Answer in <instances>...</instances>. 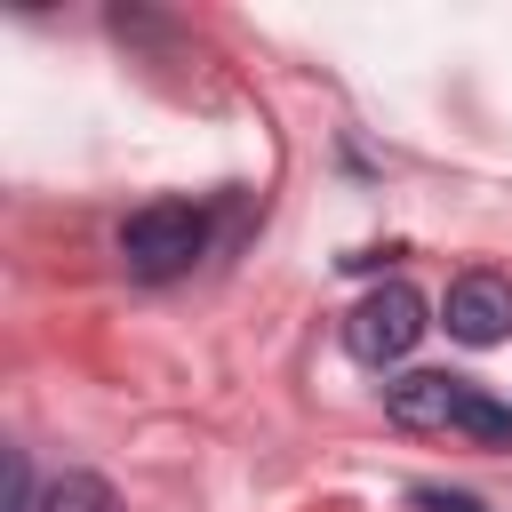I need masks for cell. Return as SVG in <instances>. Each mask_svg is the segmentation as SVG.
<instances>
[{
  "mask_svg": "<svg viewBox=\"0 0 512 512\" xmlns=\"http://www.w3.org/2000/svg\"><path fill=\"white\" fill-rule=\"evenodd\" d=\"M200 248H208V216L192 200H152L120 224V264L136 280H176V272H192Z\"/></svg>",
  "mask_w": 512,
  "mask_h": 512,
  "instance_id": "cell-1",
  "label": "cell"
},
{
  "mask_svg": "<svg viewBox=\"0 0 512 512\" xmlns=\"http://www.w3.org/2000/svg\"><path fill=\"white\" fill-rule=\"evenodd\" d=\"M424 328H432V320H424V296H416L408 280H376V288L344 312V344H352V360H368V368L408 360Z\"/></svg>",
  "mask_w": 512,
  "mask_h": 512,
  "instance_id": "cell-2",
  "label": "cell"
},
{
  "mask_svg": "<svg viewBox=\"0 0 512 512\" xmlns=\"http://www.w3.org/2000/svg\"><path fill=\"white\" fill-rule=\"evenodd\" d=\"M512 328V280L496 272H456L448 280V336L456 344H496Z\"/></svg>",
  "mask_w": 512,
  "mask_h": 512,
  "instance_id": "cell-3",
  "label": "cell"
},
{
  "mask_svg": "<svg viewBox=\"0 0 512 512\" xmlns=\"http://www.w3.org/2000/svg\"><path fill=\"white\" fill-rule=\"evenodd\" d=\"M456 400H464V384L440 376V368H416V376L384 384V408H392V424H408V432H448V424H456Z\"/></svg>",
  "mask_w": 512,
  "mask_h": 512,
  "instance_id": "cell-4",
  "label": "cell"
},
{
  "mask_svg": "<svg viewBox=\"0 0 512 512\" xmlns=\"http://www.w3.org/2000/svg\"><path fill=\"white\" fill-rule=\"evenodd\" d=\"M40 512H120V496H112V480H96V472H64V480H48Z\"/></svg>",
  "mask_w": 512,
  "mask_h": 512,
  "instance_id": "cell-5",
  "label": "cell"
},
{
  "mask_svg": "<svg viewBox=\"0 0 512 512\" xmlns=\"http://www.w3.org/2000/svg\"><path fill=\"white\" fill-rule=\"evenodd\" d=\"M448 432H472V440H488V448H512V408H496L488 392H472L464 384V400H456V424Z\"/></svg>",
  "mask_w": 512,
  "mask_h": 512,
  "instance_id": "cell-6",
  "label": "cell"
},
{
  "mask_svg": "<svg viewBox=\"0 0 512 512\" xmlns=\"http://www.w3.org/2000/svg\"><path fill=\"white\" fill-rule=\"evenodd\" d=\"M8 512H32V464H24V448H8Z\"/></svg>",
  "mask_w": 512,
  "mask_h": 512,
  "instance_id": "cell-7",
  "label": "cell"
},
{
  "mask_svg": "<svg viewBox=\"0 0 512 512\" xmlns=\"http://www.w3.org/2000/svg\"><path fill=\"white\" fill-rule=\"evenodd\" d=\"M416 504H424V512H488L480 496H448V488H416Z\"/></svg>",
  "mask_w": 512,
  "mask_h": 512,
  "instance_id": "cell-8",
  "label": "cell"
}]
</instances>
